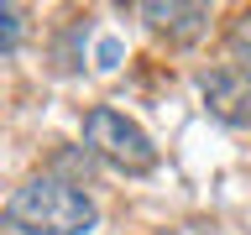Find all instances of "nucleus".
<instances>
[{
	"label": "nucleus",
	"instance_id": "nucleus-4",
	"mask_svg": "<svg viewBox=\"0 0 251 235\" xmlns=\"http://www.w3.org/2000/svg\"><path fill=\"white\" fill-rule=\"evenodd\" d=\"M141 16L152 21L157 31H173V37H199L204 31V21H209V11L204 5H141Z\"/></svg>",
	"mask_w": 251,
	"mask_h": 235
},
{
	"label": "nucleus",
	"instance_id": "nucleus-3",
	"mask_svg": "<svg viewBox=\"0 0 251 235\" xmlns=\"http://www.w3.org/2000/svg\"><path fill=\"white\" fill-rule=\"evenodd\" d=\"M204 105L225 125H251V73H241V68L204 73Z\"/></svg>",
	"mask_w": 251,
	"mask_h": 235
},
{
	"label": "nucleus",
	"instance_id": "nucleus-1",
	"mask_svg": "<svg viewBox=\"0 0 251 235\" xmlns=\"http://www.w3.org/2000/svg\"><path fill=\"white\" fill-rule=\"evenodd\" d=\"M5 219L21 235H89L100 214H94V199L84 188L63 183V178H31L11 193Z\"/></svg>",
	"mask_w": 251,
	"mask_h": 235
},
{
	"label": "nucleus",
	"instance_id": "nucleus-5",
	"mask_svg": "<svg viewBox=\"0 0 251 235\" xmlns=\"http://www.w3.org/2000/svg\"><path fill=\"white\" fill-rule=\"evenodd\" d=\"M230 68H241V73H251V11L241 16L230 26Z\"/></svg>",
	"mask_w": 251,
	"mask_h": 235
},
{
	"label": "nucleus",
	"instance_id": "nucleus-2",
	"mask_svg": "<svg viewBox=\"0 0 251 235\" xmlns=\"http://www.w3.org/2000/svg\"><path fill=\"white\" fill-rule=\"evenodd\" d=\"M84 141H89L94 157H105L110 167H121V172H152L157 167L152 136H147L136 120H126L121 110H105V105L89 110V115H84Z\"/></svg>",
	"mask_w": 251,
	"mask_h": 235
},
{
	"label": "nucleus",
	"instance_id": "nucleus-7",
	"mask_svg": "<svg viewBox=\"0 0 251 235\" xmlns=\"http://www.w3.org/2000/svg\"><path fill=\"white\" fill-rule=\"evenodd\" d=\"M94 58H100V68H105V73H110V68L121 63V42H115V37H105V42L94 47Z\"/></svg>",
	"mask_w": 251,
	"mask_h": 235
},
{
	"label": "nucleus",
	"instance_id": "nucleus-6",
	"mask_svg": "<svg viewBox=\"0 0 251 235\" xmlns=\"http://www.w3.org/2000/svg\"><path fill=\"white\" fill-rule=\"evenodd\" d=\"M0 26H5V52H16V37H21V11H16V5H5V11H0Z\"/></svg>",
	"mask_w": 251,
	"mask_h": 235
}]
</instances>
